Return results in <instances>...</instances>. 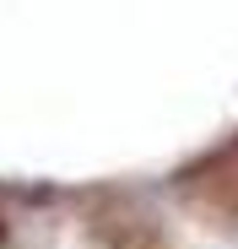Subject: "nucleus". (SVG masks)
Segmentation results:
<instances>
[{"label": "nucleus", "mask_w": 238, "mask_h": 249, "mask_svg": "<svg viewBox=\"0 0 238 249\" xmlns=\"http://www.w3.org/2000/svg\"><path fill=\"white\" fill-rule=\"evenodd\" d=\"M179 195L189 212H201L222 228H238V141L222 146L217 157H206L201 168H189L179 179Z\"/></svg>", "instance_id": "obj_1"}, {"label": "nucleus", "mask_w": 238, "mask_h": 249, "mask_svg": "<svg viewBox=\"0 0 238 249\" xmlns=\"http://www.w3.org/2000/svg\"><path fill=\"white\" fill-rule=\"evenodd\" d=\"M92 244L98 249H168V233L136 206H98L92 212Z\"/></svg>", "instance_id": "obj_2"}, {"label": "nucleus", "mask_w": 238, "mask_h": 249, "mask_svg": "<svg viewBox=\"0 0 238 249\" xmlns=\"http://www.w3.org/2000/svg\"><path fill=\"white\" fill-rule=\"evenodd\" d=\"M0 244H6V222H0Z\"/></svg>", "instance_id": "obj_3"}]
</instances>
